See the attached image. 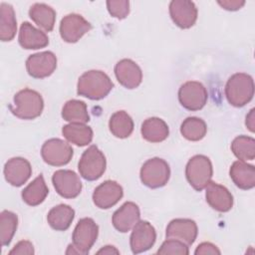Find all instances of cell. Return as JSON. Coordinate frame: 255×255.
<instances>
[{
  "instance_id": "39",
  "label": "cell",
  "mask_w": 255,
  "mask_h": 255,
  "mask_svg": "<svg viewBox=\"0 0 255 255\" xmlns=\"http://www.w3.org/2000/svg\"><path fill=\"white\" fill-rule=\"evenodd\" d=\"M254 109H251L249 114L246 116V121H245V125L248 128V129L251 132H254L255 130V116H254Z\"/></svg>"
},
{
  "instance_id": "12",
  "label": "cell",
  "mask_w": 255,
  "mask_h": 255,
  "mask_svg": "<svg viewBox=\"0 0 255 255\" xmlns=\"http://www.w3.org/2000/svg\"><path fill=\"white\" fill-rule=\"evenodd\" d=\"M53 185L59 195L64 198H75L82 191L79 175L70 169H59L53 173Z\"/></svg>"
},
{
  "instance_id": "6",
  "label": "cell",
  "mask_w": 255,
  "mask_h": 255,
  "mask_svg": "<svg viewBox=\"0 0 255 255\" xmlns=\"http://www.w3.org/2000/svg\"><path fill=\"white\" fill-rule=\"evenodd\" d=\"M139 177L142 184L149 188L162 187L167 183L170 177L169 165L162 158H149L142 164Z\"/></svg>"
},
{
  "instance_id": "23",
  "label": "cell",
  "mask_w": 255,
  "mask_h": 255,
  "mask_svg": "<svg viewBox=\"0 0 255 255\" xmlns=\"http://www.w3.org/2000/svg\"><path fill=\"white\" fill-rule=\"evenodd\" d=\"M142 137L149 142H161L167 138L169 128L167 124L156 117H151L143 121L140 128Z\"/></svg>"
},
{
  "instance_id": "19",
  "label": "cell",
  "mask_w": 255,
  "mask_h": 255,
  "mask_svg": "<svg viewBox=\"0 0 255 255\" xmlns=\"http://www.w3.org/2000/svg\"><path fill=\"white\" fill-rule=\"evenodd\" d=\"M139 219L140 211L137 204L132 201H127L114 212L112 223L118 231L126 233L132 229Z\"/></svg>"
},
{
  "instance_id": "17",
  "label": "cell",
  "mask_w": 255,
  "mask_h": 255,
  "mask_svg": "<svg viewBox=\"0 0 255 255\" xmlns=\"http://www.w3.org/2000/svg\"><path fill=\"white\" fill-rule=\"evenodd\" d=\"M115 75L118 82L126 89L137 88L142 81V72L139 66L130 59H123L115 66Z\"/></svg>"
},
{
  "instance_id": "22",
  "label": "cell",
  "mask_w": 255,
  "mask_h": 255,
  "mask_svg": "<svg viewBox=\"0 0 255 255\" xmlns=\"http://www.w3.org/2000/svg\"><path fill=\"white\" fill-rule=\"evenodd\" d=\"M233 183L240 189L248 190L255 186V167L242 160H236L229 169Z\"/></svg>"
},
{
  "instance_id": "16",
  "label": "cell",
  "mask_w": 255,
  "mask_h": 255,
  "mask_svg": "<svg viewBox=\"0 0 255 255\" xmlns=\"http://www.w3.org/2000/svg\"><path fill=\"white\" fill-rule=\"evenodd\" d=\"M198 229L194 220L188 218L172 219L165 230V237L177 239L190 246L197 237Z\"/></svg>"
},
{
  "instance_id": "15",
  "label": "cell",
  "mask_w": 255,
  "mask_h": 255,
  "mask_svg": "<svg viewBox=\"0 0 255 255\" xmlns=\"http://www.w3.org/2000/svg\"><path fill=\"white\" fill-rule=\"evenodd\" d=\"M124 189L115 180H106L97 186L93 192V201L101 209H109L123 197Z\"/></svg>"
},
{
  "instance_id": "25",
  "label": "cell",
  "mask_w": 255,
  "mask_h": 255,
  "mask_svg": "<svg viewBox=\"0 0 255 255\" xmlns=\"http://www.w3.org/2000/svg\"><path fill=\"white\" fill-rule=\"evenodd\" d=\"M29 17L45 32L54 29L56 21V11L45 3H35L29 9Z\"/></svg>"
},
{
  "instance_id": "30",
  "label": "cell",
  "mask_w": 255,
  "mask_h": 255,
  "mask_svg": "<svg viewBox=\"0 0 255 255\" xmlns=\"http://www.w3.org/2000/svg\"><path fill=\"white\" fill-rule=\"evenodd\" d=\"M62 118L69 123H88L90 116L86 103L80 100H70L66 102L62 109Z\"/></svg>"
},
{
  "instance_id": "29",
  "label": "cell",
  "mask_w": 255,
  "mask_h": 255,
  "mask_svg": "<svg viewBox=\"0 0 255 255\" xmlns=\"http://www.w3.org/2000/svg\"><path fill=\"white\" fill-rule=\"evenodd\" d=\"M133 121L125 111H118L112 115L109 121L110 131L118 138L128 137L133 130Z\"/></svg>"
},
{
  "instance_id": "37",
  "label": "cell",
  "mask_w": 255,
  "mask_h": 255,
  "mask_svg": "<svg viewBox=\"0 0 255 255\" xmlns=\"http://www.w3.org/2000/svg\"><path fill=\"white\" fill-rule=\"evenodd\" d=\"M195 255H201V254H221V251L217 248L216 245L210 243V242H202L200 243L195 251Z\"/></svg>"
},
{
  "instance_id": "3",
  "label": "cell",
  "mask_w": 255,
  "mask_h": 255,
  "mask_svg": "<svg viewBox=\"0 0 255 255\" xmlns=\"http://www.w3.org/2000/svg\"><path fill=\"white\" fill-rule=\"evenodd\" d=\"M11 113L21 120H34L41 116L44 109L42 96L35 90L23 89L13 99L9 106Z\"/></svg>"
},
{
  "instance_id": "10",
  "label": "cell",
  "mask_w": 255,
  "mask_h": 255,
  "mask_svg": "<svg viewBox=\"0 0 255 255\" xmlns=\"http://www.w3.org/2000/svg\"><path fill=\"white\" fill-rule=\"evenodd\" d=\"M91 29V23L76 13L68 14L62 18L59 27L61 38L67 43L78 42Z\"/></svg>"
},
{
  "instance_id": "1",
  "label": "cell",
  "mask_w": 255,
  "mask_h": 255,
  "mask_svg": "<svg viewBox=\"0 0 255 255\" xmlns=\"http://www.w3.org/2000/svg\"><path fill=\"white\" fill-rule=\"evenodd\" d=\"M113 88L114 84L106 73L100 70H91L79 78L77 94L90 100L99 101L106 98Z\"/></svg>"
},
{
  "instance_id": "36",
  "label": "cell",
  "mask_w": 255,
  "mask_h": 255,
  "mask_svg": "<svg viewBox=\"0 0 255 255\" xmlns=\"http://www.w3.org/2000/svg\"><path fill=\"white\" fill-rule=\"evenodd\" d=\"M34 253V246L28 240L19 241L13 249L9 251V255H33Z\"/></svg>"
},
{
  "instance_id": "34",
  "label": "cell",
  "mask_w": 255,
  "mask_h": 255,
  "mask_svg": "<svg viewBox=\"0 0 255 255\" xmlns=\"http://www.w3.org/2000/svg\"><path fill=\"white\" fill-rule=\"evenodd\" d=\"M157 254H171V255H187L189 254L188 245L177 240L166 238L156 252Z\"/></svg>"
},
{
  "instance_id": "35",
  "label": "cell",
  "mask_w": 255,
  "mask_h": 255,
  "mask_svg": "<svg viewBox=\"0 0 255 255\" xmlns=\"http://www.w3.org/2000/svg\"><path fill=\"white\" fill-rule=\"evenodd\" d=\"M107 8L113 17L122 20L129 13V2L128 0H109Z\"/></svg>"
},
{
  "instance_id": "31",
  "label": "cell",
  "mask_w": 255,
  "mask_h": 255,
  "mask_svg": "<svg viewBox=\"0 0 255 255\" xmlns=\"http://www.w3.org/2000/svg\"><path fill=\"white\" fill-rule=\"evenodd\" d=\"M206 131L205 122L197 117H188L180 125V133L187 140L198 141L205 136Z\"/></svg>"
},
{
  "instance_id": "40",
  "label": "cell",
  "mask_w": 255,
  "mask_h": 255,
  "mask_svg": "<svg viewBox=\"0 0 255 255\" xmlns=\"http://www.w3.org/2000/svg\"><path fill=\"white\" fill-rule=\"evenodd\" d=\"M97 254H120V251L115 247V246H112V245H106L104 246L103 248H101Z\"/></svg>"
},
{
  "instance_id": "14",
  "label": "cell",
  "mask_w": 255,
  "mask_h": 255,
  "mask_svg": "<svg viewBox=\"0 0 255 255\" xmlns=\"http://www.w3.org/2000/svg\"><path fill=\"white\" fill-rule=\"evenodd\" d=\"M168 10L173 23L181 29L191 28L197 20V8L192 1L172 0Z\"/></svg>"
},
{
  "instance_id": "5",
  "label": "cell",
  "mask_w": 255,
  "mask_h": 255,
  "mask_svg": "<svg viewBox=\"0 0 255 255\" xmlns=\"http://www.w3.org/2000/svg\"><path fill=\"white\" fill-rule=\"evenodd\" d=\"M106 156L95 144L89 146L83 152L78 163L80 175L88 181L99 179L106 171Z\"/></svg>"
},
{
  "instance_id": "4",
  "label": "cell",
  "mask_w": 255,
  "mask_h": 255,
  "mask_svg": "<svg viewBox=\"0 0 255 255\" xmlns=\"http://www.w3.org/2000/svg\"><path fill=\"white\" fill-rule=\"evenodd\" d=\"M213 174L212 163L206 155L192 156L185 166V176L188 183L197 191H201L211 181Z\"/></svg>"
},
{
  "instance_id": "24",
  "label": "cell",
  "mask_w": 255,
  "mask_h": 255,
  "mask_svg": "<svg viewBox=\"0 0 255 255\" xmlns=\"http://www.w3.org/2000/svg\"><path fill=\"white\" fill-rule=\"evenodd\" d=\"M75 218V210L68 204L54 206L47 215L49 225L56 231L67 230Z\"/></svg>"
},
{
  "instance_id": "27",
  "label": "cell",
  "mask_w": 255,
  "mask_h": 255,
  "mask_svg": "<svg viewBox=\"0 0 255 255\" xmlns=\"http://www.w3.org/2000/svg\"><path fill=\"white\" fill-rule=\"evenodd\" d=\"M62 133L68 141L78 146L88 145L92 141L94 135L91 127L87 126L86 124L77 123L65 125L62 128Z\"/></svg>"
},
{
  "instance_id": "20",
  "label": "cell",
  "mask_w": 255,
  "mask_h": 255,
  "mask_svg": "<svg viewBox=\"0 0 255 255\" xmlns=\"http://www.w3.org/2000/svg\"><path fill=\"white\" fill-rule=\"evenodd\" d=\"M207 203L218 212H227L233 206V196L223 185L210 181L205 187Z\"/></svg>"
},
{
  "instance_id": "13",
  "label": "cell",
  "mask_w": 255,
  "mask_h": 255,
  "mask_svg": "<svg viewBox=\"0 0 255 255\" xmlns=\"http://www.w3.org/2000/svg\"><path fill=\"white\" fill-rule=\"evenodd\" d=\"M156 240L154 227L145 220H139L132 228L129 237V246L133 254H138L150 249Z\"/></svg>"
},
{
  "instance_id": "38",
  "label": "cell",
  "mask_w": 255,
  "mask_h": 255,
  "mask_svg": "<svg viewBox=\"0 0 255 255\" xmlns=\"http://www.w3.org/2000/svg\"><path fill=\"white\" fill-rule=\"evenodd\" d=\"M217 3L227 11H237L245 5L244 0H219Z\"/></svg>"
},
{
  "instance_id": "33",
  "label": "cell",
  "mask_w": 255,
  "mask_h": 255,
  "mask_svg": "<svg viewBox=\"0 0 255 255\" xmlns=\"http://www.w3.org/2000/svg\"><path fill=\"white\" fill-rule=\"evenodd\" d=\"M18 217L8 210H3L0 213V239L3 246H8L17 230Z\"/></svg>"
},
{
  "instance_id": "18",
  "label": "cell",
  "mask_w": 255,
  "mask_h": 255,
  "mask_svg": "<svg viewBox=\"0 0 255 255\" xmlns=\"http://www.w3.org/2000/svg\"><path fill=\"white\" fill-rule=\"evenodd\" d=\"M32 166L24 157H12L4 165V176L8 183L13 186H22L30 178Z\"/></svg>"
},
{
  "instance_id": "11",
  "label": "cell",
  "mask_w": 255,
  "mask_h": 255,
  "mask_svg": "<svg viewBox=\"0 0 255 255\" xmlns=\"http://www.w3.org/2000/svg\"><path fill=\"white\" fill-rule=\"evenodd\" d=\"M57 68V57L51 51L30 55L26 60V70L32 78L44 79L51 76Z\"/></svg>"
},
{
  "instance_id": "2",
  "label": "cell",
  "mask_w": 255,
  "mask_h": 255,
  "mask_svg": "<svg viewBox=\"0 0 255 255\" xmlns=\"http://www.w3.org/2000/svg\"><path fill=\"white\" fill-rule=\"evenodd\" d=\"M227 102L236 108L244 107L254 96L253 78L246 73L233 74L225 85L224 89Z\"/></svg>"
},
{
  "instance_id": "21",
  "label": "cell",
  "mask_w": 255,
  "mask_h": 255,
  "mask_svg": "<svg viewBox=\"0 0 255 255\" xmlns=\"http://www.w3.org/2000/svg\"><path fill=\"white\" fill-rule=\"evenodd\" d=\"M18 41L20 46L26 50L45 48L49 44V38L46 33L34 27L29 22H23L21 24Z\"/></svg>"
},
{
  "instance_id": "8",
  "label": "cell",
  "mask_w": 255,
  "mask_h": 255,
  "mask_svg": "<svg viewBox=\"0 0 255 255\" xmlns=\"http://www.w3.org/2000/svg\"><path fill=\"white\" fill-rule=\"evenodd\" d=\"M74 154L72 146L61 138H50L46 140L41 148L43 160L53 166H63L68 164Z\"/></svg>"
},
{
  "instance_id": "28",
  "label": "cell",
  "mask_w": 255,
  "mask_h": 255,
  "mask_svg": "<svg viewBox=\"0 0 255 255\" xmlns=\"http://www.w3.org/2000/svg\"><path fill=\"white\" fill-rule=\"evenodd\" d=\"M17 31V21L12 5L8 3L0 4V39L9 42L14 39Z\"/></svg>"
},
{
  "instance_id": "26",
  "label": "cell",
  "mask_w": 255,
  "mask_h": 255,
  "mask_svg": "<svg viewBox=\"0 0 255 255\" xmlns=\"http://www.w3.org/2000/svg\"><path fill=\"white\" fill-rule=\"evenodd\" d=\"M48 193L49 188L45 182L44 176L40 174L22 190L21 195L26 204L37 206L46 199Z\"/></svg>"
},
{
  "instance_id": "9",
  "label": "cell",
  "mask_w": 255,
  "mask_h": 255,
  "mask_svg": "<svg viewBox=\"0 0 255 255\" xmlns=\"http://www.w3.org/2000/svg\"><path fill=\"white\" fill-rule=\"evenodd\" d=\"M207 100V90L200 82H185L178 90V101L180 105L188 111L194 112L201 110L206 105Z\"/></svg>"
},
{
  "instance_id": "7",
  "label": "cell",
  "mask_w": 255,
  "mask_h": 255,
  "mask_svg": "<svg viewBox=\"0 0 255 255\" xmlns=\"http://www.w3.org/2000/svg\"><path fill=\"white\" fill-rule=\"evenodd\" d=\"M99 234V226L90 217H85L79 220L73 234V246L78 249L80 255H86L95 244Z\"/></svg>"
},
{
  "instance_id": "32",
  "label": "cell",
  "mask_w": 255,
  "mask_h": 255,
  "mask_svg": "<svg viewBox=\"0 0 255 255\" xmlns=\"http://www.w3.org/2000/svg\"><path fill=\"white\" fill-rule=\"evenodd\" d=\"M231 150L239 160H253L255 157V139L252 136L238 135L231 142Z\"/></svg>"
}]
</instances>
